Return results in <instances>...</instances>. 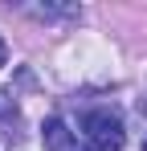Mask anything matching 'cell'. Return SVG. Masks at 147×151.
I'll use <instances>...</instances> for the list:
<instances>
[{"label": "cell", "mask_w": 147, "mask_h": 151, "mask_svg": "<svg viewBox=\"0 0 147 151\" xmlns=\"http://www.w3.org/2000/svg\"><path fill=\"white\" fill-rule=\"evenodd\" d=\"M82 131H86V139H90L94 151H122V143H127L122 119L115 110H90L82 119Z\"/></svg>", "instance_id": "1"}, {"label": "cell", "mask_w": 147, "mask_h": 151, "mask_svg": "<svg viewBox=\"0 0 147 151\" xmlns=\"http://www.w3.org/2000/svg\"><path fill=\"white\" fill-rule=\"evenodd\" d=\"M41 139H45V151H78V143H74V131L61 123V119H45Z\"/></svg>", "instance_id": "2"}, {"label": "cell", "mask_w": 147, "mask_h": 151, "mask_svg": "<svg viewBox=\"0 0 147 151\" xmlns=\"http://www.w3.org/2000/svg\"><path fill=\"white\" fill-rule=\"evenodd\" d=\"M0 114H17V106H12V98L0 90Z\"/></svg>", "instance_id": "3"}, {"label": "cell", "mask_w": 147, "mask_h": 151, "mask_svg": "<svg viewBox=\"0 0 147 151\" xmlns=\"http://www.w3.org/2000/svg\"><path fill=\"white\" fill-rule=\"evenodd\" d=\"M4 61H8V45H4V37H0V70H4Z\"/></svg>", "instance_id": "4"}, {"label": "cell", "mask_w": 147, "mask_h": 151, "mask_svg": "<svg viewBox=\"0 0 147 151\" xmlns=\"http://www.w3.org/2000/svg\"><path fill=\"white\" fill-rule=\"evenodd\" d=\"M143 151H147V139H143Z\"/></svg>", "instance_id": "5"}, {"label": "cell", "mask_w": 147, "mask_h": 151, "mask_svg": "<svg viewBox=\"0 0 147 151\" xmlns=\"http://www.w3.org/2000/svg\"><path fill=\"white\" fill-rule=\"evenodd\" d=\"M90 151H94V147H90Z\"/></svg>", "instance_id": "6"}]
</instances>
